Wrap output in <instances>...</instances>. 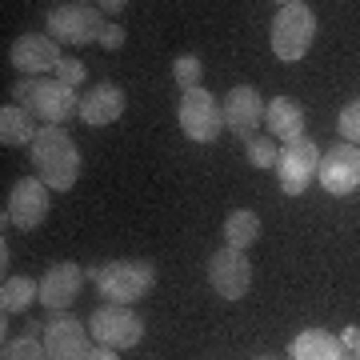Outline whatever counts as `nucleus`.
Masks as SVG:
<instances>
[{
  "label": "nucleus",
  "mask_w": 360,
  "mask_h": 360,
  "mask_svg": "<svg viewBox=\"0 0 360 360\" xmlns=\"http://www.w3.org/2000/svg\"><path fill=\"white\" fill-rule=\"evenodd\" d=\"M28 156H32L37 176L49 184L52 193H68V188L80 180V148L60 124H40Z\"/></svg>",
  "instance_id": "1"
},
{
  "label": "nucleus",
  "mask_w": 360,
  "mask_h": 360,
  "mask_svg": "<svg viewBox=\"0 0 360 360\" xmlns=\"http://www.w3.org/2000/svg\"><path fill=\"white\" fill-rule=\"evenodd\" d=\"M89 281L108 304H136L156 288V264L153 260H108V264H92Z\"/></svg>",
  "instance_id": "2"
},
{
  "label": "nucleus",
  "mask_w": 360,
  "mask_h": 360,
  "mask_svg": "<svg viewBox=\"0 0 360 360\" xmlns=\"http://www.w3.org/2000/svg\"><path fill=\"white\" fill-rule=\"evenodd\" d=\"M316 40V13H312L304 0H284L276 4V16H272V28H269V44H272V56L284 60V65H296L304 60Z\"/></svg>",
  "instance_id": "3"
},
{
  "label": "nucleus",
  "mask_w": 360,
  "mask_h": 360,
  "mask_svg": "<svg viewBox=\"0 0 360 360\" xmlns=\"http://www.w3.org/2000/svg\"><path fill=\"white\" fill-rule=\"evenodd\" d=\"M49 37L56 44H101L104 37V13L101 4H89V0H65V4H52L49 8Z\"/></svg>",
  "instance_id": "4"
},
{
  "label": "nucleus",
  "mask_w": 360,
  "mask_h": 360,
  "mask_svg": "<svg viewBox=\"0 0 360 360\" xmlns=\"http://www.w3.org/2000/svg\"><path fill=\"white\" fill-rule=\"evenodd\" d=\"M180 129H184V136L196 144H212L224 132V104L212 96L208 89H188L180 92Z\"/></svg>",
  "instance_id": "5"
},
{
  "label": "nucleus",
  "mask_w": 360,
  "mask_h": 360,
  "mask_svg": "<svg viewBox=\"0 0 360 360\" xmlns=\"http://www.w3.org/2000/svg\"><path fill=\"white\" fill-rule=\"evenodd\" d=\"M89 333H92L96 345L124 352V348H136L144 340V321L129 309V304H108V300H104L101 309L89 316Z\"/></svg>",
  "instance_id": "6"
},
{
  "label": "nucleus",
  "mask_w": 360,
  "mask_h": 360,
  "mask_svg": "<svg viewBox=\"0 0 360 360\" xmlns=\"http://www.w3.org/2000/svg\"><path fill=\"white\" fill-rule=\"evenodd\" d=\"M44 352L49 360H89L92 356V333L89 324H80L72 312H52L44 321Z\"/></svg>",
  "instance_id": "7"
},
{
  "label": "nucleus",
  "mask_w": 360,
  "mask_h": 360,
  "mask_svg": "<svg viewBox=\"0 0 360 360\" xmlns=\"http://www.w3.org/2000/svg\"><path fill=\"white\" fill-rule=\"evenodd\" d=\"M49 193H52V188L40 176H20L13 184V193H8V212H4V224H13V229H20V232L40 229V224L49 220V208H52Z\"/></svg>",
  "instance_id": "8"
},
{
  "label": "nucleus",
  "mask_w": 360,
  "mask_h": 360,
  "mask_svg": "<svg viewBox=\"0 0 360 360\" xmlns=\"http://www.w3.org/2000/svg\"><path fill=\"white\" fill-rule=\"evenodd\" d=\"M208 284L224 300H245L248 288H252V260H248V252L229 248V245L217 248L208 257Z\"/></svg>",
  "instance_id": "9"
},
{
  "label": "nucleus",
  "mask_w": 360,
  "mask_h": 360,
  "mask_svg": "<svg viewBox=\"0 0 360 360\" xmlns=\"http://www.w3.org/2000/svg\"><path fill=\"white\" fill-rule=\"evenodd\" d=\"M60 60H65V52H60V44L49 32H25L8 49V65L16 72H25L28 80H44V72H56Z\"/></svg>",
  "instance_id": "10"
},
{
  "label": "nucleus",
  "mask_w": 360,
  "mask_h": 360,
  "mask_svg": "<svg viewBox=\"0 0 360 360\" xmlns=\"http://www.w3.org/2000/svg\"><path fill=\"white\" fill-rule=\"evenodd\" d=\"M316 180L324 184L328 196H352L360 188V148L348 141L328 144V153H321V172Z\"/></svg>",
  "instance_id": "11"
},
{
  "label": "nucleus",
  "mask_w": 360,
  "mask_h": 360,
  "mask_svg": "<svg viewBox=\"0 0 360 360\" xmlns=\"http://www.w3.org/2000/svg\"><path fill=\"white\" fill-rule=\"evenodd\" d=\"M321 172V148L304 136L296 144H284L281 160H276V180H281V193L284 196H300Z\"/></svg>",
  "instance_id": "12"
},
{
  "label": "nucleus",
  "mask_w": 360,
  "mask_h": 360,
  "mask_svg": "<svg viewBox=\"0 0 360 360\" xmlns=\"http://www.w3.org/2000/svg\"><path fill=\"white\" fill-rule=\"evenodd\" d=\"M224 129L232 132V136H240V141H252L260 132V124H264V108L269 104L260 101V92L252 89V84H232L229 96H224Z\"/></svg>",
  "instance_id": "13"
},
{
  "label": "nucleus",
  "mask_w": 360,
  "mask_h": 360,
  "mask_svg": "<svg viewBox=\"0 0 360 360\" xmlns=\"http://www.w3.org/2000/svg\"><path fill=\"white\" fill-rule=\"evenodd\" d=\"M25 108L32 116H40L44 124H65L72 112L80 116V96H77V89L60 84L56 77H44V80H37V89H32Z\"/></svg>",
  "instance_id": "14"
},
{
  "label": "nucleus",
  "mask_w": 360,
  "mask_h": 360,
  "mask_svg": "<svg viewBox=\"0 0 360 360\" xmlns=\"http://www.w3.org/2000/svg\"><path fill=\"white\" fill-rule=\"evenodd\" d=\"M84 276H89V272H80V264H72V260L49 264V272L40 276V304H44L49 312H68L72 300L80 296Z\"/></svg>",
  "instance_id": "15"
},
{
  "label": "nucleus",
  "mask_w": 360,
  "mask_h": 360,
  "mask_svg": "<svg viewBox=\"0 0 360 360\" xmlns=\"http://www.w3.org/2000/svg\"><path fill=\"white\" fill-rule=\"evenodd\" d=\"M124 89L116 84V80H101V84H92L84 96H80V120L89 124V129H104V124H116L120 116H124Z\"/></svg>",
  "instance_id": "16"
},
{
  "label": "nucleus",
  "mask_w": 360,
  "mask_h": 360,
  "mask_svg": "<svg viewBox=\"0 0 360 360\" xmlns=\"http://www.w3.org/2000/svg\"><path fill=\"white\" fill-rule=\"evenodd\" d=\"M264 129H269L272 141H284V144L304 141V108L292 96H276L264 108Z\"/></svg>",
  "instance_id": "17"
},
{
  "label": "nucleus",
  "mask_w": 360,
  "mask_h": 360,
  "mask_svg": "<svg viewBox=\"0 0 360 360\" xmlns=\"http://www.w3.org/2000/svg\"><path fill=\"white\" fill-rule=\"evenodd\" d=\"M288 360H352L340 336L324 333V328H304L288 340Z\"/></svg>",
  "instance_id": "18"
},
{
  "label": "nucleus",
  "mask_w": 360,
  "mask_h": 360,
  "mask_svg": "<svg viewBox=\"0 0 360 360\" xmlns=\"http://www.w3.org/2000/svg\"><path fill=\"white\" fill-rule=\"evenodd\" d=\"M37 116L28 112V108H20V104H4L0 108V144L4 148H32V141H37Z\"/></svg>",
  "instance_id": "19"
},
{
  "label": "nucleus",
  "mask_w": 360,
  "mask_h": 360,
  "mask_svg": "<svg viewBox=\"0 0 360 360\" xmlns=\"http://www.w3.org/2000/svg\"><path fill=\"white\" fill-rule=\"evenodd\" d=\"M257 240H260V217L257 212H252V208H236V212H229V220H224V245L248 252Z\"/></svg>",
  "instance_id": "20"
},
{
  "label": "nucleus",
  "mask_w": 360,
  "mask_h": 360,
  "mask_svg": "<svg viewBox=\"0 0 360 360\" xmlns=\"http://www.w3.org/2000/svg\"><path fill=\"white\" fill-rule=\"evenodd\" d=\"M32 300H40V284L32 276H4V284H0V309H4V316L25 312Z\"/></svg>",
  "instance_id": "21"
},
{
  "label": "nucleus",
  "mask_w": 360,
  "mask_h": 360,
  "mask_svg": "<svg viewBox=\"0 0 360 360\" xmlns=\"http://www.w3.org/2000/svg\"><path fill=\"white\" fill-rule=\"evenodd\" d=\"M40 333H44V324H25V333L4 345V360H49Z\"/></svg>",
  "instance_id": "22"
},
{
  "label": "nucleus",
  "mask_w": 360,
  "mask_h": 360,
  "mask_svg": "<svg viewBox=\"0 0 360 360\" xmlns=\"http://www.w3.org/2000/svg\"><path fill=\"white\" fill-rule=\"evenodd\" d=\"M172 77H176L180 92L200 89V77H205V65H200V56H196V52H180L176 60H172Z\"/></svg>",
  "instance_id": "23"
},
{
  "label": "nucleus",
  "mask_w": 360,
  "mask_h": 360,
  "mask_svg": "<svg viewBox=\"0 0 360 360\" xmlns=\"http://www.w3.org/2000/svg\"><path fill=\"white\" fill-rule=\"evenodd\" d=\"M245 153H248V165L252 168H276V160H281V148H276L272 136H252V141H245Z\"/></svg>",
  "instance_id": "24"
},
{
  "label": "nucleus",
  "mask_w": 360,
  "mask_h": 360,
  "mask_svg": "<svg viewBox=\"0 0 360 360\" xmlns=\"http://www.w3.org/2000/svg\"><path fill=\"white\" fill-rule=\"evenodd\" d=\"M336 129H340V136H345L348 144H356V148H360V96H356V101H348L345 108H340V116H336Z\"/></svg>",
  "instance_id": "25"
},
{
  "label": "nucleus",
  "mask_w": 360,
  "mask_h": 360,
  "mask_svg": "<svg viewBox=\"0 0 360 360\" xmlns=\"http://www.w3.org/2000/svg\"><path fill=\"white\" fill-rule=\"evenodd\" d=\"M84 77H89V68H84V60H77V56H65V60H60V68H56V80H60V84H68V89H77Z\"/></svg>",
  "instance_id": "26"
},
{
  "label": "nucleus",
  "mask_w": 360,
  "mask_h": 360,
  "mask_svg": "<svg viewBox=\"0 0 360 360\" xmlns=\"http://www.w3.org/2000/svg\"><path fill=\"white\" fill-rule=\"evenodd\" d=\"M101 44H104L108 52L124 49V25H108V28H104V37H101Z\"/></svg>",
  "instance_id": "27"
},
{
  "label": "nucleus",
  "mask_w": 360,
  "mask_h": 360,
  "mask_svg": "<svg viewBox=\"0 0 360 360\" xmlns=\"http://www.w3.org/2000/svg\"><path fill=\"white\" fill-rule=\"evenodd\" d=\"M32 89H37V80L20 77V80H16V84H13V101L20 104V108H25V104H28V96H32Z\"/></svg>",
  "instance_id": "28"
},
{
  "label": "nucleus",
  "mask_w": 360,
  "mask_h": 360,
  "mask_svg": "<svg viewBox=\"0 0 360 360\" xmlns=\"http://www.w3.org/2000/svg\"><path fill=\"white\" fill-rule=\"evenodd\" d=\"M340 345H345L348 352H356V348H360V328H356V324H348L345 333H340Z\"/></svg>",
  "instance_id": "29"
},
{
  "label": "nucleus",
  "mask_w": 360,
  "mask_h": 360,
  "mask_svg": "<svg viewBox=\"0 0 360 360\" xmlns=\"http://www.w3.org/2000/svg\"><path fill=\"white\" fill-rule=\"evenodd\" d=\"M124 8H129L124 0H104V4H101V13H104V16H120Z\"/></svg>",
  "instance_id": "30"
},
{
  "label": "nucleus",
  "mask_w": 360,
  "mask_h": 360,
  "mask_svg": "<svg viewBox=\"0 0 360 360\" xmlns=\"http://www.w3.org/2000/svg\"><path fill=\"white\" fill-rule=\"evenodd\" d=\"M89 360H120V352H116V348L96 345V348H92V356H89Z\"/></svg>",
  "instance_id": "31"
},
{
  "label": "nucleus",
  "mask_w": 360,
  "mask_h": 360,
  "mask_svg": "<svg viewBox=\"0 0 360 360\" xmlns=\"http://www.w3.org/2000/svg\"><path fill=\"white\" fill-rule=\"evenodd\" d=\"M352 360H360V348H356V352H352Z\"/></svg>",
  "instance_id": "32"
},
{
  "label": "nucleus",
  "mask_w": 360,
  "mask_h": 360,
  "mask_svg": "<svg viewBox=\"0 0 360 360\" xmlns=\"http://www.w3.org/2000/svg\"><path fill=\"white\" fill-rule=\"evenodd\" d=\"M257 360H276V356H257Z\"/></svg>",
  "instance_id": "33"
}]
</instances>
